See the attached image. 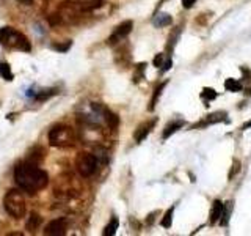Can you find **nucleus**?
<instances>
[{
	"instance_id": "27",
	"label": "nucleus",
	"mask_w": 251,
	"mask_h": 236,
	"mask_svg": "<svg viewBox=\"0 0 251 236\" xmlns=\"http://www.w3.org/2000/svg\"><path fill=\"white\" fill-rule=\"evenodd\" d=\"M239 172H240V161L234 159V162H232V170L229 172V179H232Z\"/></svg>"
},
{
	"instance_id": "6",
	"label": "nucleus",
	"mask_w": 251,
	"mask_h": 236,
	"mask_svg": "<svg viewBox=\"0 0 251 236\" xmlns=\"http://www.w3.org/2000/svg\"><path fill=\"white\" fill-rule=\"evenodd\" d=\"M98 159L96 156L91 154V153H78L77 159H75V167H77V172L80 173V177L83 178H90L93 177L94 173H96V169H98Z\"/></svg>"
},
{
	"instance_id": "29",
	"label": "nucleus",
	"mask_w": 251,
	"mask_h": 236,
	"mask_svg": "<svg viewBox=\"0 0 251 236\" xmlns=\"http://www.w3.org/2000/svg\"><path fill=\"white\" fill-rule=\"evenodd\" d=\"M196 3V0H182V6L184 8H192Z\"/></svg>"
},
{
	"instance_id": "25",
	"label": "nucleus",
	"mask_w": 251,
	"mask_h": 236,
	"mask_svg": "<svg viewBox=\"0 0 251 236\" xmlns=\"http://www.w3.org/2000/svg\"><path fill=\"white\" fill-rule=\"evenodd\" d=\"M201 98L206 99V101H214L217 98V91L214 88H207L206 87V88L201 91Z\"/></svg>"
},
{
	"instance_id": "1",
	"label": "nucleus",
	"mask_w": 251,
	"mask_h": 236,
	"mask_svg": "<svg viewBox=\"0 0 251 236\" xmlns=\"http://www.w3.org/2000/svg\"><path fill=\"white\" fill-rule=\"evenodd\" d=\"M14 179L22 191H27L30 194H35L41 191L49 183V177L47 173L39 169L36 164L31 162H21L14 170Z\"/></svg>"
},
{
	"instance_id": "4",
	"label": "nucleus",
	"mask_w": 251,
	"mask_h": 236,
	"mask_svg": "<svg viewBox=\"0 0 251 236\" xmlns=\"http://www.w3.org/2000/svg\"><path fill=\"white\" fill-rule=\"evenodd\" d=\"M3 206L5 211L14 219H21L25 216L27 211V203H25V197L19 191V189H11L8 191L3 197Z\"/></svg>"
},
{
	"instance_id": "10",
	"label": "nucleus",
	"mask_w": 251,
	"mask_h": 236,
	"mask_svg": "<svg viewBox=\"0 0 251 236\" xmlns=\"http://www.w3.org/2000/svg\"><path fill=\"white\" fill-rule=\"evenodd\" d=\"M222 212H223V202L215 200L212 203V208H210V214H209V224L214 225L217 224L220 217H222Z\"/></svg>"
},
{
	"instance_id": "3",
	"label": "nucleus",
	"mask_w": 251,
	"mask_h": 236,
	"mask_svg": "<svg viewBox=\"0 0 251 236\" xmlns=\"http://www.w3.org/2000/svg\"><path fill=\"white\" fill-rule=\"evenodd\" d=\"M77 140L75 131L68 124H57L49 131V144L55 148L73 147Z\"/></svg>"
},
{
	"instance_id": "23",
	"label": "nucleus",
	"mask_w": 251,
	"mask_h": 236,
	"mask_svg": "<svg viewBox=\"0 0 251 236\" xmlns=\"http://www.w3.org/2000/svg\"><path fill=\"white\" fill-rule=\"evenodd\" d=\"M118 225H120V220H118L116 217H113L112 220L108 222V225H105L104 232H102V235L104 236H113L118 230Z\"/></svg>"
},
{
	"instance_id": "26",
	"label": "nucleus",
	"mask_w": 251,
	"mask_h": 236,
	"mask_svg": "<svg viewBox=\"0 0 251 236\" xmlns=\"http://www.w3.org/2000/svg\"><path fill=\"white\" fill-rule=\"evenodd\" d=\"M71 46H73V41H66L65 44H53V46H52V49L58 51V52H66Z\"/></svg>"
},
{
	"instance_id": "30",
	"label": "nucleus",
	"mask_w": 251,
	"mask_h": 236,
	"mask_svg": "<svg viewBox=\"0 0 251 236\" xmlns=\"http://www.w3.org/2000/svg\"><path fill=\"white\" fill-rule=\"evenodd\" d=\"M19 3H24V5H31V2H33V0H18Z\"/></svg>"
},
{
	"instance_id": "16",
	"label": "nucleus",
	"mask_w": 251,
	"mask_h": 236,
	"mask_svg": "<svg viewBox=\"0 0 251 236\" xmlns=\"http://www.w3.org/2000/svg\"><path fill=\"white\" fill-rule=\"evenodd\" d=\"M232 212V202H226L223 203V212H222V217H220L218 222L222 224L223 227H226L227 224H229V216Z\"/></svg>"
},
{
	"instance_id": "31",
	"label": "nucleus",
	"mask_w": 251,
	"mask_h": 236,
	"mask_svg": "<svg viewBox=\"0 0 251 236\" xmlns=\"http://www.w3.org/2000/svg\"><path fill=\"white\" fill-rule=\"evenodd\" d=\"M243 128H245V129H248V128H251V120L245 124V126H243Z\"/></svg>"
},
{
	"instance_id": "5",
	"label": "nucleus",
	"mask_w": 251,
	"mask_h": 236,
	"mask_svg": "<svg viewBox=\"0 0 251 236\" xmlns=\"http://www.w3.org/2000/svg\"><path fill=\"white\" fill-rule=\"evenodd\" d=\"M83 13L85 11L80 6H77L73 0H71V2H63L57 10V16L60 19V24H75V22L80 21Z\"/></svg>"
},
{
	"instance_id": "11",
	"label": "nucleus",
	"mask_w": 251,
	"mask_h": 236,
	"mask_svg": "<svg viewBox=\"0 0 251 236\" xmlns=\"http://www.w3.org/2000/svg\"><path fill=\"white\" fill-rule=\"evenodd\" d=\"M100 115L104 117V120L107 121L108 128H112V129H116L118 128V124H120V117H118L116 114H113L110 109L102 107L100 109Z\"/></svg>"
},
{
	"instance_id": "17",
	"label": "nucleus",
	"mask_w": 251,
	"mask_h": 236,
	"mask_svg": "<svg viewBox=\"0 0 251 236\" xmlns=\"http://www.w3.org/2000/svg\"><path fill=\"white\" fill-rule=\"evenodd\" d=\"M41 216L39 214H36V212H31L30 214V217H28V220H27V224H25V228L28 232H35L36 228L41 225Z\"/></svg>"
},
{
	"instance_id": "18",
	"label": "nucleus",
	"mask_w": 251,
	"mask_h": 236,
	"mask_svg": "<svg viewBox=\"0 0 251 236\" xmlns=\"http://www.w3.org/2000/svg\"><path fill=\"white\" fill-rule=\"evenodd\" d=\"M227 114L225 112H215V114H210L206 117L202 124H212V123H222V121H227Z\"/></svg>"
},
{
	"instance_id": "24",
	"label": "nucleus",
	"mask_w": 251,
	"mask_h": 236,
	"mask_svg": "<svg viewBox=\"0 0 251 236\" xmlns=\"http://www.w3.org/2000/svg\"><path fill=\"white\" fill-rule=\"evenodd\" d=\"M173 214H175V206H171L167 212H165L163 219L160 220V225L163 228H170L171 227V224H173Z\"/></svg>"
},
{
	"instance_id": "2",
	"label": "nucleus",
	"mask_w": 251,
	"mask_h": 236,
	"mask_svg": "<svg viewBox=\"0 0 251 236\" xmlns=\"http://www.w3.org/2000/svg\"><path fill=\"white\" fill-rule=\"evenodd\" d=\"M0 44L10 49H16L21 52H30L31 46L28 38L21 33V31L14 30L13 27H2L0 29Z\"/></svg>"
},
{
	"instance_id": "13",
	"label": "nucleus",
	"mask_w": 251,
	"mask_h": 236,
	"mask_svg": "<svg viewBox=\"0 0 251 236\" xmlns=\"http://www.w3.org/2000/svg\"><path fill=\"white\" fill-rule=\"evenodd\" d=\"M73 2L77 6H80L83 11H91V10H94V8L100 6L102 0H73Z\"/></svg>"
},
{
	"instance_id": "21",
	"label": "nucleus",
	"mask_w": 251,
	"mask_h": 236,
	"mask_svg": "<svg viewBox=\"0 0 251 236\" xmlns=\"http://www.w3.org/2000/svg\"><path fill=\"white\" fill-rule=\"evenodd\" d=\"M225 88L227 91H232V93L242 91V82L237 81V79H226V81H225Z\"/></svg>"
},
{
	"instance_id": "9",
	"label": "nucleus",
	"mask_w": 251,
	"mask_h": 236,
	"mask_svg": "<svg viewBox=\"0 0 251 236\" xmlns=\"http://www.w3.org/2000/svg\"><path fill=\"white\" fill-rule=\"evenodd\" d=\"M155 126V120H149V121H145V123H141L138 128L135 129V132H133V139H135L137 144H141L148 136H149V132L152 131V128Z\"/></svg>"
},
{
	"instance_id": "19",
	"label": "nucleus",
	"mask_w": 251,
	"mask_h": 236,
	"mask_svg": "<svg viewBox=\"0 0 251 236\" xmlns=\"http://www.w3.org/2000/svg\"><path fill=\"white\" fill-rule=\"evenodd\" d=\"M55 93H57L55 88H47V90H39L36 93H31V94H28V96H33L36 101H44V99H49L50 96H53Z\"/></svg>"
},
{
	"instance_id": "20",
	"label": "nucleus",
	"mask_w": 251,
	"mask_h": 236,
	"mask_svg": "<svg viewBox=\"0 0 251 236\" xmlns=\"http://www.w3.org/2000/svg\"><path fill=\"white\" fill-rule=\"evenodd\" d=\"M167 81H165L163 84H160L159 87H157V88L154 90V94H152V99H151V102H149V110H151V112H152V110L155 109V104H157V101H159V98H160V94H162V91H163V88H165V87H167Z\"/></svg>"
},
{
	"instance_id": "12",
	"label": "nucleus",
	"mask_w": 251,
	"mask_h": 236,
	"mask_svg": "<svg viewBox=\"0 0 251 236\" xmlns=\"http://www.w3.org/2000/svg\"><path fill=\"white\" fill-rule=\"evenodd\" d=\"M44 156H46V151L41 148V147H35L33 149H30V151L27 153V162H31V164H41L43 159H44Z\"/></svg>"
},
{
	"instance_id": "7",
	"label": "nucleus",
	"mask_w": 251,
	"mask_h": 236,
	"mask_svg": "<svg viewBox=\"0 0 251 236\" xmlns=\"http://www.w3.org/2000/svg\"><path fill=\"white\" fill-rule=\"evenodd\" d=\"M133 29V22L132 21H124L120 26H116L113 33L107 38V46H116L118 43H121L123 39L127 36Z\"/></svg>"
},
{
	"instance_id": "22",
	"label": "nucleus",
	"mask_w": 251,
	"mask_h": 236,
	"mask_svg": "<svg viewBox=\"0 0 251 236\" xmlns=\"http://www.w3.org/2000/svg\"><path fill=\"white\" fill-rule=\"evenodd\" d=\"M0 76H2L5 81H8V82H11L13 79H14L11 66L8 65V63H5V61H0Z\"/></svg>"
},
{
	"instance_id": "28",
	"label": "nucleus",
	"mask_w": 251,
	"mask_h": 236,
	"mask_svg": "<svg viewBox=\"0 0 251 236\" xmlns=\"http://www.w3.org/2000/svg\"><path fill=\"white\" fill-rule=\"evenodd\" d=\"M163 54H159L157 57L154 59V66H157V68H160V66H163Z\"/></svg>"
},
{
	"instance_id": "8",
	"label": "nucleus",
	"mask_w": 251,
	"mask_h": 236,
	"mask_svg": "<svg viewBox=\"0 0 251 236\" xmlns=\"http://www.w3.org/2000/svg\"><path fill=\"white\" fill-rule=\"evenodd\" d=\"M68 230V220L65 217L53 219L44 228V235L47 236H63Z\"/></svg>"
},
{
	"instance_id": "32",
	"label": "nucleus",
	"mask_w": 251,
	"mask_h": 236,
	"mask_svg": "<svg viewBox=\"0 0 251 236\" xmlns=\"http://www.w3.org/2000/svg\"><path fill=\"white\" fill-rule=\"evenodd\" d=\"M162 2H163V0H162Z\"/></svg>"
},
{
	"instance_id": "14",
	"label": "nucleus",
	"mask_w": 251,
	"mask_h": 236,
	"mask_svg": "<svg viewBox=\"0 0 251 236\" xmlns=\"http://www.w3.org/2000/svg\"><path fill=\"white\" fill-rule=\"evenodd\" d=\"M184 126V121L182 120H177V121H171V123H168L167 124V128L163 129V134H162V139L165 140V139H168L170 136H173L176 131H179L180 128Z\"/></svg>"
},
{
	"instance_id": "15",
	"label": "nucleus",
	"mask_w": 251,
	"mask_h": 236,
	"mask_svg": "<svg viewBox=\"0 0 251 236\" xmlns=\"http://www.w3.org/2000/svg\"><path fill=\"white\" fill-rule=\"evenodd\" d=\"M171 22H173V19L168 13H159V14H155L152 19V24L155 27H167Z\"/></svg>"
}]
</instances>
